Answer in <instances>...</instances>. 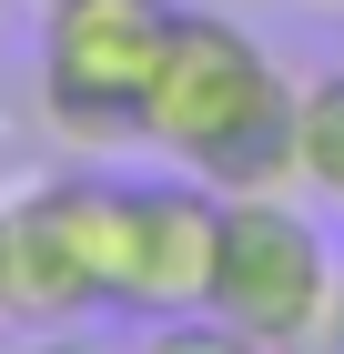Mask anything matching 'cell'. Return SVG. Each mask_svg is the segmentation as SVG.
<instances>
[{
	"instance_id": "10",
	"label": "cell",
	"mask_w": 344,
	"mask_h": 354,
	"mask_svg": "<svg viewBox=\"0 0 344 354\" xmlns=\"http://www.w3.org/2000/svg\"><path fill=\"white\" fill-rule=\"evenodd\" d=\"M314 10H344V0H314Z\"/></svg>"
},
{
	"instance_id": "9",
	"label": "cell",
	"mask_w": 344,
	"mask_h": 354,
	"mask_svg": "<svg viewBox=\"0 0 344 354\" xmlns=\"http://www.w3.org/2000/svg\"><path fill=\"white\" fill-rule=\"evenodd\" d=\"M293 354H334V344H293Z\"/></svg>"
},
{
	"instance_id": "3",
	"label": "cell",
	"mask_w": 344,
	"mask_h": 354,
	"mask_svg": "<svg viewBox=\"0 0 344 354\" xmlns=\"http://www.w3.org/2000/svg\"><path fill=\"white\" fill-rule=\"evenodd\" d=\"M172 41V0H51L41 10V102L71 142L142 132V91Z\"/></svg>"
},
{
	"instance_id": "4",
	"label": "cell",
	"mask_w": 344,
	"mask_h": 354,
	"mask_svg": "<svg viewBox=\"0 0 344 354\" xmlns=\"http://www.w3.org/2000/svg\"><path fill=\"white\" fill-rule=\"evenodd\" d=\"M111 203L122 183H41L0 213V314L71 324L111 304Z\"/></svg>"
},
{
	"instance_id": "6",
	"label": "cell",
	"mask_w": 344,
	"mask_h": 354,
	"mask_svg": "<svg viewBox=\"0 0 344 354\" xmlns=\"http://www.w3.org/2000/svg\"><path fill=\"white\" fill-rule=\"evenodd\" d=\"M293 192L344 213V71L293 82Z\"/></svg>"
},
{
	"instance_id": "8",
	"label": "cell",
	"mask_w": 344,
	"mask_h": 354,
	"mask_svg": "<svg viewBox=\"0 0 344 354\" xmlns=\"http://www.w3.org/2000/svg\"><path fill=\"white\" fill-rule=\"evenodd\" d=\"M21 354H91V344H71V334H51V344H21Z\"/></svg>"
},
{
	"instance_id": "2",
	"label": "cell",
	"mask_w": 344,
	"mask_h": 354,
	"mask_svg": "<svg viewBox=\"0 0 344 354\" xmlns=\"http://www.w3.org/2000/svg\"><path fill=\"white\" fill-rule=\"evenodd\" d=\"M203 314H223L264 354L324 344V324H334V253H324L314 223L293 213V192H223Z\"/></svg>"
},
{
	"instance_id": "1",
	"label": "cell",
	"mask_w": 344,
	"mask_h": 354,
	"mask_svg": "<svg viewBox=\"0 0 344 354\" xmlns=\"http://www.w3.org/2000/svg\"><path fill=\"white\" fill-rule=\"evenodd\" d=\"M142 142L212 192H293V82L223 10H172L162 71L142 91Z\"/></svg>"
},
{
	"instance_id": "5",
	"label": "cell",
	"mask_w": 344,
	"mask_h": 354,
	"mask_svg": "<svg viewBox=\"0 0 344 354\" xmlns=\"http://www.w3.org/2000/svg\"><path fill=\"white\" fill-rule=\"evenodd\" d=\"M212 233H223V192L212 183H192V172L122 183V203H111V314H142V324L203 314Z\"/></svg>"
},
{
	"instance_id": "7",
	"label": "cell",
	"mask_w": 344,
	"mask_h": 354,
	"mask_svg": "<svg viewBox=\"0 0 344 354\" xmlns=\"http://www.w3.org/2000/svg\"><path fill=\"white\" fill-rule=\"evenodd\" d=\"M142 354H264L253 334H233L223 314H172V324H152V344Z\"/></svg>"
}]
</instances>
